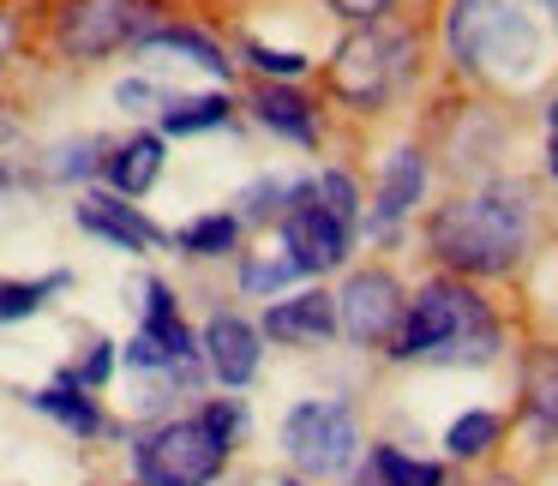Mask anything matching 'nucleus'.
Masks as SVG:
<instances>
[{"label": "nucleus", "mask_w": 558, "mask_h": 486, "mask_svg": "<svg viewBox=\"0 0 558 486\" xmlns=\"http://www.w3.org/2000/svg\"><path fill=\"white\" fill-rule=\"evenodd\" d=\"M397 361H493L498 354V318L486 313L481 294L462 282H433L402 306L397 318Z\"/></svg>", "instance_id": "nucleus-2"}, {"label": "nucleus", "mask_w": 558, "mask_h": 486, "mask_svg": "<svg viewBox=\"0 0 558 486\" xmlns=\"http://www.w3.org/2000/svg\"><path fill=\"white\" fill-rule=\"evenodd\" d=\"M282 241H289V265L301 277H318V270H337L349 258V229L318 205L313 181L294 186L289 205H282Z\"/></svg>", "instance_id": "nucleus-8"}, {"label": "nucleus", "mask_w": 558, "mask_h": 486, "mask_svg": "<svg viewBox=\"0 0 558 486\" xmlns=\"http://www.w3.org/2000/svg\"><path fill=\"white\" fill-rule=\"evenodd\" d=\"M61 289H66V270H49L37 282H0V325H19V318L43 313V301Z\"/></svg>", "instance_id": "nucleus-23"}, {"label": "nucleus", "mask_w": 558, "mask_h": 486, "mask_svg": "<svg viewBox=\"0 0 558 486\" xmlns=\"http://www.w3.org/2000/svg\"><path fill=\"white\" fill-rule=\"evenodd\" d=\"M73 217H78V229H85V234L121 246V253H150V246H162V229L138 205H126L121 193H85L73 205Z\"/></svg>", "instance_id": "nucleus-10"}, {"label": "nucleus", "mask_w": 558, "mask_h": 486, "mask_svg": "<svg viewBox=\"0 0 558 486\" xmlns=\"http://www.w3.org/2000/svg\"><path fill=\"white\" fill-rule=\"evenodd\" d=\"M301 277V270L289 265V258H246L241 265V289L246 294H277L282 282H294Z\"/></svg>", "instance_id": "nucleus-27"}, {"label": "nucleus", "mask_w": 558, "mask_h": 486, "mask_svg": "<svg viewBox=\"0 0 558 486\" xmlns=\"http://www.w3.org/2000/svg\"><path fill=\"white\" fill-rule=\"evenodd\" d=\"M133 49L138 54H181L186 66H205V73H217V78L234 73V61L222 54V42L205 37V31H193V25H157V31H145Z\"/></svg>", "instance_id": "nucleus-15"}, {"label": "nucleus", "mask_w": 558, "mask_h": 486, "mask_svg": "<svg viewBox=\"0 0 558 486\" xmlns=\"http://www.w3.org/2000/svg\"><path fill=\"white\" fill-rule=\"evenodd\" d=\"M546 169H553V181H558V138L546 145Z\"/></svg>", "instance_id": "nucleus-36"}, {"label": "nucleus", "mask_w": 558, "mask_h": 486, "mask_svg": "<svg viewBox=\"0 0 558 486\" xmlns=\"http://www.w3.org/2000/svg\"><path fill=\"white\" fill-rule=\"evenodd\" d=\"M354 486H385V481H378V469H373V462H366V469L354 474Z\"/></svg>", "instance_id": "nucleus-35"}, {"label": "nucleus", "mask_w": 558, "mask_h": 486, "mask_svg": "<svg viewBox=\"0 0 558 486\" xmlns=\"http://www.w3.org/2000/svg\"><path fill=\"white\" fill-rule=\"evenodd\" d=\"M330 330H337V301H330L325 289H306V294H294V301L270 306L258 337H270V342H325Z\"/></svg>", "instance_id": "nucleus-12"}, {"label": "nucleus", "mask_w": 558, "mask_h": 486, "mask_svg": "<svg viewBox=\"0 0 558 486\" xmlns=\"http://www.w3.org/2000/svg\"><path fill=\"white\" fill-rule=\"evenodd\" d=\"M493 438H498V414L474 409V414H462V421H450L445 450L450 457H481V450H493Z\"/></svg>", "instance_id": "nucleus-25"}, {"label": "nucleus", "mask_w": 558, "mask_h": 486, "mask_svg": "<svg viewBox=\"0 0 558 486\" xmlns=\"http://www.w3.org/2000/svg\"><path fill=\"white\" fill-rule=\"evenodd\" d=\"M246 61H253L258 73H270V78H301V73H306V54H289V49H265V42H253V49H246Z\"/></svg>", "instance_id": "nucleus-32"}, {"label": "nucleus", "mask_w": 558, "mask_h": 486, "mask_svg": "<svg viewBox=\"0 0 558 486\" xmlns=\"http://www.w3.org/2000/svg\"><path fill=\"white\" fill-rule=\"evenodd\" d=\"M450 54L486 78H529L541 61V31L505 0H450Z\"/></svg>", "instance_id": "nucleus-3"}, {"label": "nucleus", "mask_w": 558, "mask_h": 486, "mask_svg": "<svg viewBox=\"0 0 558 486\" xmlns=\"http://www.w3.org/2000/svg\"><path fill=\"white\" fill-rule=\"evenodd\" d=\"M330 7H337L342 19H378L390 7V0H330Z\"/></svg>", "instance_id": "nucleus-33"}, {"label": "nucleus", "mask_w": 558, "mask_h": 486, "mask_svg": "<svg viewBox=\"0 0 558 486\" xmlns=\"http://www.w3.org/2000/svg\"><path fill=\"white\" fill-rule=\"evenodd\" d=\"M397 318H402V289H397L390 270H361V277H349V289L337 294V330L349 342H361V349L397 337Z\"/></svg>", "instance_id": "nucleus-9"}, {"label": "nucleus", "mask_w": 558, "mask_h": 486, "mask_svg": "<svg viewBox=\"0 0 558 486\" xmlns=\"http://www.w3.org/2000/svg\"><path fill=\"white\" fill-rule=\"evenodd\" d=\"M522 414L541 433H558V349H534L522 366Z\"/></svg>", "instance_id": "nucleus-19"}, {"label": "nucleus", "mask_w": 558, "mask_h": 486, "mask_svg": "<svg viewBox=\"0 0 558 486\" xmlns=\"http://www.w3.org/2000/svg\"><path fill=\"white\" fill-rule=\"evenodd\" d=\"M313 193H318V205H325L330 217L342 222V229H354V205H361V198H354V181H349V174H318Z\"/></svg>", "instance_id": "nucleus-28"}, {"label": "nucleus", "mask_w": 558, "mask_h": 486, "mask_svg": "<svg viewBox=\"0 0 558 486\" xmlns=\"http://www.w3.org/2000/svg\"><path fill=\"white\" fill-rule=\"evenodd\" d=\"M421 186H426V162H421V150H397V157L385 162V181H378V205H373L378 229H390V222L409 217L414 198H421Z\"/></svg>", "instance_id": "nucleus-17"}, {"label": "nucleus", "mask_w": 558, "mask_h": 486, "mask_svg": "<svg viewBox=\"0 0 558 486\" xmlns=\"http://www.w3.org/2000/svg\"><path fill=\"white\" fill-rule=\"evenodd\" d=\"M114 102H121L126 114H162L169 109V90L150 85V78H121V85H114Z\"/></svg>", "instance_id": "nucleus-30"}, {"label": "nucleus", "mask_w": 558, "mask_h": 486, "mask_svg": "<svg viewBox=\"0 0 558 486\" xmlns=\"http://www.w3.org/2000/svg\"><path fill=\"white\" fill-rule=\"evenodd\" d=\"M138 294H145V301H138V306H145V330H138V337H150L174 366H186V361L198 354V342H193V330L181 325V306H174L169 282H162V277H145V282H138Z\"/></svg>", "instance_id": "nucleus-13"}, {"label": "nucleus", "mask_w": 558, "mask_h": 486, "mask_svg": "<svg viewBox=\"0 0 558 486\" xmlns=\"http://www.w3.org/2000/svg\"><path fill=\"white\" fill-rule=\"evenodd\" d=\"M289 193H294V186H282V181H253V186L241 193V217H246V222L282 217V205H289Z\"/></svg>", "instance_id": "nucleus-29"}, {"label": "nucleus", "mask_w": 558, "mask_h": 486, "mask_svg": "<svg viewBox=\"0 0 558 486\" xmlns=\"http://www.w3.org/2000/svg\"><path fill=\"white\" fill-rule=\"evenodd\" d=\"M373 469H378L385 486H445V469H438V462H414V457H402V450H390V445L373 450Z\"/></svg>", "instance_id": "nucleus-24"}, {"label": "nucleus", "mask_w": 558, "mask_h": 486, "mask_svg": "<svg viewBox=\"0 0 558 486\" xmlns=\"http://www.w3.org/2000/svg\"><path fill=\"white\" fill-rule=\"evenodd\" d=\"M102 174H109V186L121 198H145L162 174V138L138 133V138H126V145H114L109 157H102Z\"/></svg>", "instance_id": "nucleus-14"}, {"label": "nucleus", "mask_w": 558, "mask_h": 486, "mask_svg": "<svg viewBox=\"0 0 558 486\" xmlns=\"http://www.w3.org/2000/svg\"><path fill=\"white\" fill-rule=\"evenodd\" d=\"M354 445H361V433H354V409L337 402V397L301 402V409H289V421H282V457H289L301 474H318V481L349 469Z\"/></svg>", "instance_id": "nucleus-7"}, {"label": "nucleus", "mask_w": 558, "mask_h": 486, "mask_svg": "<svg viewBox=\"0 0 558 486\" xmlns=\"http://www.w3.org/2000/svg\"><path fill=\"white\" fill-rule=\"evenodd\" d=\"M145 31H157V0H66L54 19V42L73 61H102L114 49H133Z\"/></svg>", "instance_id": "nucleus-6"}, {"label": "nucleus", "mask_w": 558, "mask_h": 486, "mask_svg": "<svg viewBox=\"0 0 558 486\" xmlns=\"http://www.w3.org/2000/svg\"><path fill=\"white\" fill-rule=\"evenodd\" d=\"M253 114L270 126V133L294 138V145H313V138H318V114H313V102H306L301 90H289V85H265V90L253 97Z\"/></svg>", "instance_id": "nucleus-18"}, {"label": "nucleus", "mask_w": 558, "mask_h": 486, "mask_svg": "<svg viewBox=\"0 0 558 486\" xmlns=\"http://www.w3.org/2000/svg\"><path fill=\"white\" fill-rule=\"evenodd\" d=\"M546 126H553V138H558V97H553V109H546Z\"/></svg>", "instance_id": "nucleus-37"}, {"label": "nucleus", "mask_w": 558, "mask_h": 486, "mask_svg": "<svg viewBox=\"0 0 558 486\" xmlns=\"http://www.w3.org/2000/svg\"><path fill=\"white\" fill-rule=\"evenodd\" d=\"M222 121H229V97L222 90H210V97H169V109H162V133H174V138L210 133Z\"/></svg>", "instance_id": "nucleus-21"}, {"label": "nucleus", "mask_w": 558, "mask_h": 486, "mask_svg": "<svg viewBox=\"0 0 558 486\" xmlns=\"http://www.w3.org/2000/svg\"><path fill=\"white\" fill-rule=\"evenodd\" d=\"M102 157H109V145L102 138H73V145H61L54 150V181H85V174H97L102 169Z\"/></svg>", "instance_id": "nucleus-26"}, {"label": "nucleus", "mask_w": 558, "mask_h": 486, "mask_svg": "<svg viewBox=\"0 0 558 486\" xmlns=\"http://www.w3.org/2000/svg\"><path fill=\"white\" fill-rule=\"evenodd\" d=\"M31 157H37V150H31L25 126L0 114V198H13L31 186Z\"/></svg>", "instance_id": "nucleus-22"}, {"label": "nucleus", "mask_w": 558, "mask_h": 486, "mask_svg": "<svg viewBox=\"0 0 558 486\" xmlns=\"http://www.w3.org/2000/svg\"><path fill=\"white\" fill-rule=\"evenodd\" d=\"M426 241L462 277H505L529 246V193L522 186H493V193L457 198L433 217Z\"/></svg>", "instance_id": "nucleus-1"}, {"label": "nucleus", "mask_w": 558, "mask_h": 486, "mask_svg": "<svg viewBox=\"0 0 558 486\" xmlns=\"http://www.w3.org/2000/svg\"><path fill=\"white\" fill-rule=\"evenodd\" d=\"M31 409L49 414V421H61L73 438H97V433H102V409H97V397H90L85 385H73L66 373L54 378V385L31 390Z\"/></svg>", "instance_id": "nucleus-16"}, {"label": "nucleus", "mask_w": 558, "mask_h": 486, "mask_svg": "<svg viewBox=\"0 0 558 486\" xmlns=\"http://www.w3.org/2000/svg\"><path fill=\"white\" fill-rule=\"evenodd\" d=\"M234 241H241V217H229V210H210V217H193L186 229H174V246L186 258H222L234 253Z\"/></svg>", "instance_id": "nucleus-20"}, {"label": "nucleus", "mask_w": 558, "mask_h": 486, "mask_svg": "<svg viewBox=\"0 0 558 486\" xmlns=\"http://www.w3.org/2000/svg\"><path fill=\"white\" fill-rule=\"evenodd\" d=\"M13 49H19V19L0 7V66H7V54H13Z\"/></svg>", "instance_id": "nucleus-34"}, {"label": "nucleus", "mask_w": 558, "mask_h": 486, "mask_svg": "<svg viewBox=\"0 0 558 486\" xmlns=\"http://www.w3.org/2000/svg\"><path fill=\"white\" fill-rule=\"evenodd\" d=\"M258 342H265V337H258L246 318L217 313L205 325V337H198V354H205V366L217 373V385L241 390V385H253V373H258Z\"/></svg>", "instance_id": "nucleus-11"}, {"label": "nucleus", "mask_w": 558, "mask_h": 486, "mask_svg": "<svg viewBox=\"0 0 558 486\" xmlns=\"http://www.w3.org/2000/svg\"><path fill=\"white\" fill-rule=\"evenodd\" d=\"M222 469H229V438L205 414H181L133 438L138 486H210Z\"/></svg>", "instance_id": "nucleus-4"}, {"label": "nucleus", "mask_w": 558, "mask_h": 486, "mask_svg": "<svg viewBox=\"0 0 558 486\" xmlns=\"http://www.w3.org/2000/svg\"><path fill=\"white\" fill-rule=\"evenodd\" d=\"M409 61H414V42L402 37V31L366 25V31H354V37L337 49V61H330V90L349 97L354 109H378V102L402 85Z\"/></svg>", "instance_id": "nucleus-5"}, {"label": "nucleus", "mask_w": 558, "mask_h": 486, "mask_svg": "<svg viewBox=\"0 0 558 486\" xmlns=\"http://www.w3.org/2000/svg\"><path fill=\"white\" fill-rule=\"evenodd\" d=\"M114 373V342H90V354L78 366H66V378H73V385H85V390H97L102 378Z\"/></svg>", "instance_id": "nucleus-31"}, {"label": "nucleus", "mask_w": 558, "mask_h": 486, "mask_svg": "<svg viewBox=\"0 0 558 486\" xmlns=\"http://www.w3.org/2000/svg\"><path fill=\"white\" fill-rule=\"evenodd\" d=\"M282 486H301V481H282Z\"/></svg>", "instance_id": "nucleus-38"}]
</instances>
